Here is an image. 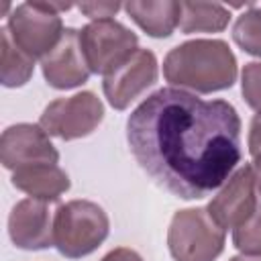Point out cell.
Returning <instances> with one entry per match:
<instances>
[{
	"instance_id": "6da1fadb",
	"label": "cell",
	"mask_w": 261,
	"mask_h": 261,
	"mask_svg": "<svg viewBox=\"0 0 261 261\" xmlns=\"http://www.w3.org/2000/svg\"><path fill=\"white\" fill-rule=\"evenodd\" d=\"M126 141L141 169L181 200L206 198L241 163L237 108L177 88L153 92L130 112Z\"/></svg>"
},
{
	"instance_id": "7a4b0ae2",
	"label": "cell",
	"mask_w": 261,
	"mask_h": 261,
	"mask_svg": "<svg viewBox=\"0 0 261 261\" xmlns=\"http://www.w3.org/2000/svg\"><path fill=\"white\" fill-rule=\"evenodd\" d=\"M237 57L222 39H194L173 47L163 59V77L177 90L212 94L237 82Z\"/></svg>"
},
{
	"instance_id": "3957f363",
	"label": "cell",
	"mask_w": 261,
	"mask_h": 261,
	"mask_svg": "<svg viewBox=\"0 0 261 261\" xmlns=\"http://www.w3.org/2000/svg\"><path fill=\"white\" fill-rule=\"evenodd\" d=\"M108 232V214L92 200H69L55 210L53 247L67 259H82L94 253Z\"/></svg>"
},
{
	"instance_id": "277c9868",
	"label": "cell",
	"mask_w": 261,
	"mask_h": 261,
	"mask_svg": "<svg viewBox=\"0 0 261 261\" xmlns=\"http://www.w3.org/2000/svg\"><path fill=\"white\" fill-rule=\"evenodd\" d=\"M71 8V2H22L8 14L6 29L20 51L33 59H43L65 31L59 14Z\"/></svg>"
},
{
	"instance_id": "5b68a950",
	"label": "cell",
	"mask_w": 261,
	"mask_h": 261,
	"mask_svg": "<svg viewBox=\"0 0 261 261\" xmlns=\"http://www.w3.org/2000/svg\"><path fill=\"white\" fill-rule=\"evenodd\" d=\"M226 234L206 208L177 210L167 228V249L175 261H216L224 251Z\"/></svg>"
},
{
	"instance_id": "8992f818",
	"label": "cell",
	"mask_w": 261,
	"mask_h": 261,
	"mask_svg": "<svg viewBox=\"0 0 261 261\" xmlns=\"http://www.w3.org/2000/svg\"><path fill=\"white\" fill-rule=\"evenodd\" d=\"M139 37L114 18L92 20L80 31V47L92 73L108 75L139 47Z\"/></svg>"
},
{
	"instance_id": "52a82bcc",
	"label": "cell",
	"mask_w": 261,
	"mask_h": 261,
	"mask_svg": "<svg viewBox=\"0 0 261 261\" xmlns=\"http://www.w3.org/2000/svg\"><path fill=\"white\" fill-rule=\"evenodd\" d=\"M104 120V104L94 92H77L69 98H57L45 106L39 124L49 137L75 141L92 135Z\"/></svg>"
},
{
	"instance_id": "ba28073f",
	"label": "cell",
	"mask_w": 261,
	"mask_h": 261,
	"mask_svg": "<svg viewBox=\"0 0 261 261\" xmlns=\"http://www.w3.org/2000/svg\"><path fill=\"white\" fill-rule=\"evenodd\" d=\"M157 57L149 49H137L122 65L104 75L102 90L114 110H124L157 82Z\"/></svg>"
},
{
	"instance_id": "9c48e42d",
	"label": "cell",
	"mask_w": 261,
	"mask_h": 261,
	"mask_svg": "<svg viewBox=\"0 0 261 261\" xmlns=\"http://www.w3.org/2000/svg\"><path fill=\"white\" fill-rule=\"evenodd\" d=\"M259 196L255 188V171L253 163L239 167L220 188V192L210 200L206 212L220 228H237L241 226L257 208Z\"/></svg>"
},
{
	"instance_id": "30bf717a",
	"label": "cell",
	"mask_w": 261,
	"mask_h": 261,
	"mask_svg": "<svg viewBox=\"0 0 261 261\" xmlns=\"http://www.w3.org/2000/svg\"><path fill=\"white\" fill-rule=\"evenodd\" d=\"M0 161L6 169L16 171L27 165L59 163V151L41 124L18 122L8 126L0 137Z\"/></svg>"
},
{
	"instance_id": "8fae6325",
	"label": "cell",
	"mask_w": 261,
	"mask_h": 261,
	"mask_svg": "<svg viewBox=\"0 0 261 261\" xmlns=\"http://www.w3.org/2000/svg\"><path fill=\"white\" fill-rule=\"evenodd\" d=\"M45 82L55 90H71L88 82L90 67L80 47V31L67 27L55 49L41 59Z\"/></svg>"
},
{
	"instance_id": "7c38bea8",
	"label": "cell",
	"mask_w": 261,
	"mask_h": 261,
	"mask_svg": "<svg viewBox=\"0 0 261 261\" xmlns=\"http://www.w3.org/2000/svg\"><path fill=\"white\" fill-rule=\"evenodd\" d=\"M10 241L24 251H41L53 247V222L47 202L24 198L16 202L8 216Z\"/></svg>"
},
{
	"instance_id": "4fadbf2b",
	"label": "cell",
	"mask_w": 261,
	"mask_h": 261,
	"mask_svg": "<svg viewBox=\"0 0 261 261\" xmlns=\"http://www.w3.org/2000/svg\"><path fill=\"white\" fill-rule=\"evenodd\" d=\"M12 186L41 202H57L71 186L69 175L55 163L27 165L12 171Z\"/></svg>"
},
{
	"instance_id": "5bb4252c",
	"label": "cell",
	"mask_w": 261,
	"mask_h": 261,
	"mask_svg": "<svg viewBox=\"0 0 261 261\" xmlns=\"http://www.w3.org/2000/svg\"><path fill=\"white\" fill-rule=\"evenodd\" d=\"M122 8L149 37L155 39L169 37L177 29L181 14V2L175 0H133L122 4Z\"/></svg>"
},
{
	"instance_id": "9a60e30c",
	"label": "cell",
	"mask_w": 261,
	"mask_h": 261,
	"mask_svg": "<svg viewBox=\"0 0 261 261\" xmlns=\"http://www.w3.org/2000/svg\"><path fill=\"white\" fill-rule=\"evenodd\" d=\"M230 22V10L218 2H181L179 31L192 33H220Z\"/></svg>"
},
{
	"instance_id": "2e32d148",
	"label": "cell",
	"mask_w": 261,
	"mask_h": 261,
	"mask_svg": "<svg viewBox=\"0 0 261 261\" xmlns=\"http://www.w3.org/2000/svg\"><path fill=\"white\" fill-rule=\"evenodd\" d=\"M35 71V59L16 47L6 27L0 29V77L4 88L24 86Z\"/></svg>"
},
{
	"instance_id": "e0dca14e",
	"label": "cell",
	"mask_w": 261,
	"mask_h": 261,
	"mask_svg": "<svg viewBox=\"0 0 261 261\" xmlns=\"http://www.w3.org/2000/svg\"><path fill=\"white\" fill-rule=\"evenodd\" d=\"M245 10L232 24V41L249 55L261 57V4H247Z\"/></svg>"
},
{
	"instance_id": "ac0fdd59",
	"label": "cell",
	"mask_w": 261,
	"mask_h": 261,
	"mask_svg": "<svg viewBox=\"0 0 261 261\" xmlns=\"http://www.w3.org/2000/svg\"><path fill=\"white\" fill-rule=\"evenodd\" d=\"M232 245L243 255H259L261 257V198L257 202L255 212L232 230Z\"/></svg>"
},
{
	"instance_id": "d6986e66",
	"label": "cell",
	"mask_w": 261,
	"mask_h": 261,
	"mask_svg": "<svg viewBox=\"0 0 261 261\" xmlns=\"http://www.w3.org/2000/svg\"><path fill=\"white\" fill-rule=\"evenodd\" d=\"M241 92L249 108L261 114V61L245 63L241 73Z\"/></svg>"
},
{
	"instance_id": "ffe728a7",
	"label": "cell",
	"mask_w": 261,
	"mask_h": 261,
	"mask_svg": "<svg viewBox=\"0 0 261 261\" xmlns=\"http://www.w3.org/2000/svg\"><path fill=\"white\" fill-rule=\"evenodd\" d=\"M120 8H122V4H118V2H82V4H77V10L92 20L112 18Z\"/></svg>"
},
{
	"instance_id": "44dd1931",
	"label": "cell",
	"mask_w": 261,
	"mask_h": 261,
	"mask_svg": "<svg viewBox=\"0 0 261 261\" xmlns=\"http://www.w3.org/2000/svg\"><path fill=\"white\" fill-rule=\"evenodd\" d=\"M247 147L253 157V165H261V114H255L249 124Z\"/></svg>"
},
{
	"instance_id": "7402d4cb",
	"label": "cell",
	"mask_w": 261,
	"mask_h": 261,
	"mask_svg": "<svg viewBox=\"0 0 261 261\" xmlns=\"http://www.w3.org/2000/svg\"><path fill=\"white\" fill-rule=\"evenodd\" d=\"M100 261H143V257L128 247H116V249L108 251Z\"/></svg>"
},
{
	"instance_id": "603a6c76",
	"label": "cell",
	"mask_w": 261,
	"mask_h": 261,
	"mask_svg": "<svg viewBox=\"0 0 261 261\" xmlns=\"http://www.w3.org/2000/svg\"><path fill=\"white\" fill-rule=\"evenodd\" d=\"M228 261H261V257L259 255H234V257H230Z\"/></svg>"
},
{
	"instance_id": "cb8c5ba5",
	"label": "cell",
	"mask_w": 261,
	"mask_h": 261,
	"mask_svg": "<svg viewBox=\"0 0 261 261\" xmlns=\"http://www.w3.org/2000/svg\"><path fill=\"white\" fill-rule=\"evenodd\" d=\"M253 171H255V188H257L259 198H261V165H253Z\"/></svg>"
}]
</instances>
